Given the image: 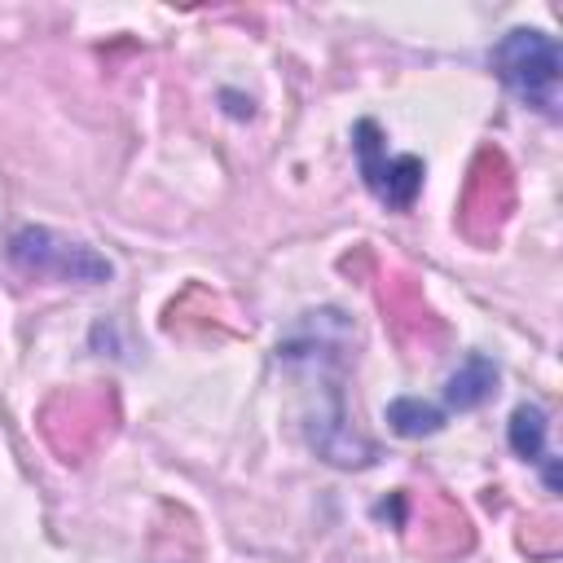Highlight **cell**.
<instances>
[{
    "mask_svg": "<svg viewBox=\"0 0 563 563\" xmlns=\"http://www.w3.org/2000/svg\"><path fill=\"white\" fill-rule=\"evenodd\" d=\"M497 79L545 119H559V88H563V53L545 31L515 26L488 53Z\"/></svg>",
    "mask_w": 563,
    "mask_h": 563,
    "instance_id": "cell-1",
    "label": "cell"
},
{
    "mask_svg": "<svg viewBox=\"0 0 563 563\" xmlns=\"http://www.w3.org/2000/svg\"><path fill=\"white\" fill-rule=\"evenodd\" d=\"M9 260L31 273V277H57V282H84V286H101L114 277V264L106 255H97L84 242H70L44 224H26L9 238Z\"/></svg>",
    "mask_w": 563,
    "mask_h": 563,
    "instance_id": "cell-2",
    "label": "cell"
},
{
    "mask_svg": "<svg viewBox=\"0 0 563 563\" xmlns=\"http://www.w3.org/2000/svg\"><path fill=\"white\" fill-rule=\"evenodd\" d=\"M352 150H356V167L369 185V194L396 211H409L418 189H422V158L418 154H387V141L378 132L374 119H361L352 128Z\"/></svg>",
    "mask_w": 563,
    "mask_h": 563,
    "instance_id": "cell-3",
    "label": "cell"
},
{
    "mask_svg": "<svg viewBox=\"0 0 563 563\" xmlns=\"http://www.w3.org/2000/svg\"><path fill=\"white\" fill-rule=\"evenodd\" d=\"M493 391H497V365L484 352H466V361L444 378V405L457 413L479 409Z\"/></svg>",
    "mask_w": 563,
    "mask_h": 563,
    "instance_id": "cell-4",
    "label": "cell"
},
{
    "mask_svg": "<svg viewBox=\"0 0 563 563\" xmlns=\"http://www.w3.org/2000/svg\"><path fill=\"white\" fill-rule=\"evenodd\" d=\"M387 427L405 440H422V435H435L444 427V409L422 400V396H396L387 405Z\"/></svg>",
    "mask_w": 563,
    "mask_h": 563,
    "instance_id": "cell-5",
    "label": "cell"
},
{
    "mask_svg": "<svg viewBox=\"0 0 563 563\" xmlns=\"http://www.w3.org/2000/svg\"><path fill=\"white\" fill-rule=\"evenodd\" d=\"M545 431H550L545 409H541V405H532V400H523V405L510 413L506 440H510L515 457H523V462H541V457H545Z\"/></svg>",
    "mask_w": 563,
    "mask_h": 563,
    "instance_id": "cell-6",
    "label": "cell"
}]
</instances>
